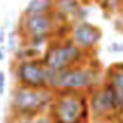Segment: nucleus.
Instances as JSON below:
<instances>
[{
    "label": "nucleus",
    "mask_w": 123,
    "mask_h": 123,
    "mask_svg": "<svg viewBox=\"0 0 123 123\" xmlns=\"http://www.w3.org/2000/svg\"><path fill=\"white\" fill-rule=\"evenodd\" d=\"M104 80V68L100 61L93 56L87 62L71 67L68 70L52 73L49 90L52 91H81L90 93Z\"/></svg>",
    "instance_id": "f257e3e1"
},
{
    "label": "nucleus",
    "mask_w": 123,
    "mask_h": 123,
    "mask_svg": "<svg viewBox=\"0 0 123 123\" xmlns=\"http://www.w3.org/2000/svg\"><path fill=\"white\" fill-rule=\"evenodd\" d=\"M54 91L49 88H29L22 86H13L9 96V113L7 120L13 119H31L45 114L52 101Z\"/></svg>",
    "instance_id": "f03ea898"
},
{
    "label": "nucleus",
    "mask_w": 123,
    "mask_h": 123,
    "mask_svg": "<svg viewBox=\"0 0 123 123\" xmlns=\"http://www.w3.org/2000/svg\"><path fill=\"white\" fill-rule=\"evenodd\" d=\"M58 123H90L88 94L81 91H54L46 111Z\"/></svg>",
    "instance_id": "7ed1b4c3"
},
{
    "label": "nucleus",
    "mask_w": 123,
    "mask_h": 123,
    "mask_svg": "<svg viewBox=\"0 0 123 123\" xmlns=\"http://www.w3.org/2000/svg\"><path fill=\"white\" fill-rule=\"evenodd\" d=\"M93 56L96 55L88 54L83 51L81 48H78L73 42V39L68 36V38L51 39L43 51L42 61L49 71L59 73V71L68 70L71 67L84 64Z\"/></svg>",
    "instance_id": "20e7f679"
},
{
    "label": "nucleus",
    "mask_w": 123,
    "mask_h": 123,
    "mask_svg": "<svg viewBox=\"0 0 123 123\" xmlns=\"http://www.w3.org/2000/svg\"><path fill=\"white\" fill-rule=\"evenodd\" d=\"M88 106L93 123H123L119 101L104 80L88 93Z\"/></svg>",
    "instance_id": "39448f33"
},
{
    "label": "nucleus",
    "mask_w": 123,
    "mask_h": 123,
    "mask_svg": "<svg viewBox=\"0 0 123 123\" xmlns=\"http://www.w3.org/2000/svg\"><path fill=\"white\" fill-rule=\"evenodd\" d=\"M62 23H67V22H62L54 12L31 13V15L22 13L16 29L20 36V41L28 39V38L54 39V38H56L58 31Z\"/></svg>",
    "instance_id": "423d86ee"
},
{
    "label": "nucleus",
    "mask_w": 123,
    "mask_h": 123,
    "mask_svg": "<svg viewBox=\"0 0 123 123\" xmlns=\"http://www.w3.org/2000/svg\"><path fill=\"white\" fill-rule=\"evenodd\" d=\"M10 73L16 86L29 88H49L52 71H49L42 58L29 61H12Z\"/></svg>",
    "instance_id": "0eeeda50"
},
{
    "label": "nucleus",
    "mask_w": 123,
    "mask_h": 123,
    "mask_svg": "<svg viewBox=\"0 0 123 123\" xmlns=\"http://www.w3.org/2000/svg\"><path fill=\"white\" fill-rule=\"evenodd\" d=\"M70 38L83 51H86L88 54H96V51L103 39V31L100 26H97L96 23H91L88 20L74 22V23H71Z\"/></svg>",
    "instance_id": "6e6552de"
},
{
    "label": "nucleus",
    "mask_w": 123,
    "mask_h": 123,
    "mask_svg": "<svg viewBox=\"0 0 123 123\" xmlns=\"http://www.w3.org/2000/svg\"><path fill=\"white\" fill-rule=\"evenodd\" d=\"M104 81L111 87L123 113V62H113L104 68Z\"/></svg>",
    "instance_id": "1a4fd4ad"
},
{
    "label": "nucleus",
    "mask_w": 123,
    "mask_h": 123,
    "mask_svg": "<svg viewBox=\"0 0 123 123\" xmlns=\"http://www.w3.org/2000/svg\"><path fill=\"white\" fill-rule=\"evenodd\" d=\"M87 3V0H54V13L67 23L74 22L77 10Z\"/></svg>",
    "instance_id": "9d476101"
},
{
    "label": "nucleus",
    "mask_w": 123,
    "mask_h": 123,
    "mask_svg": "<svg viewBox=\"0 0 123 123\" xmlns=\"http://www.w3.org/2000/svg\"><path fill=\"white\" fill-rule=\"evenodd\" d=\"M43 55L42 49L29 46V45H23L20 43V46L16 49L15 54H12V61H29V59H41Z\"/></svg>",
    "instance_id": "9b49d317"
},
{
    "label": "nucleus",
    "mask_w": 123,
    "mask_h": 123,
    "mask_svg": "<svg viewBox=\"0 0 123 123\" xmlns=\"http://www.w3.org/2000/svg\"><path fill=\"white\" fill-rule=\"evenodd\" d=\"M54 12V0H29L22 13H51Z\"/></svg>",
    "instance_id": "f8f14e48"
},
{
    "label": "nucleus",
    "mask_w": 123,
    "mask_h": 123,
    "mask_svg": "<svg viewBox=\"0 0 123 123\" xmlns=\"http://www.w3.org/2000/svg\"><path fill=\"white\" fill-rule=\"evenodd\" d=\"M5 45H6L7 52H10V54H15L16 49L20 46V36H19L16 28L12 29L10 32H7V39H6V43Z\"/></svg>",
    "instance_id": "ddd939ff"
},
{
    "label": "nucleus",
    "mask_w": 123,
    "mask_h": 123,
    "mask_svg": "<svg viewBox=\"0 0 123 123\" xmlns=\"http://www.w3.org/2000/svg\"><path fill=\"white\" fill-rule=\"evenodd\" d=\"M107 51L110 54H123V43L122 42H111L107 46Z\"/></svg>",
    "instance_id": "4468645a"
},
{
    "label": "nucleus",
    "mask_w": 123,
    "mask_h": 123,
    "mask_svg": "<svg viewBox=\"0 0 123 123\" xmlns=\"http://www.w3.org/2000/svg\"><path fill=\"white\" fill-rule=\"evenodd\" d=\"M35 123H58V122H56L55 119H52L48 113H45V114L36 117V119H35Z\"/></svg>",
    "instance_id": "2eb2a0df"
},
{
    "label": "nucleus",
    "mask_w": 123,
    "mask_h": 123,
    "mask_svg": "<svg viewBox=\"0 0 123 123\" xmlns=\"http://www.w3.org/2000/svg\"><path fill=\"white\" fill-rule=\"evenodd\" d=\"M5 91H6V73L0 71V97L5 96Z\"/></svg>",
    "instance_id": "dca6fc26"
},
{
    "label": "nucleus",
    "mask_w": 123,
    "mask_h": 123,
    "mask_svg": "<svg viewBox=\"0 0 123 123\" xmlns=\"http://www.w3.org/2000/svg\"><path fill=\"white\" fill-rule=\"evenodd\" d=\"M6 23L3 26H0V45H5L6 39H7V32H6Z\"/></svg>",
    "instance_id": "f3484780"
},
{
    "label": "nucleus",
    "mask_w": 123,
    "mask_h": 123,
    "mask_svg": "<svg viewBox=\"0 0 123 123\" xmlns=\"http://www.w3.org/2000/svg\"><path fill=\"white\" fill-rule=\"evenodd\" d=\"M6 123H35V120H31V119H13V120H7Z\"/></svg>",
    "instance_id": "a211bd4d"
},
{
    "label": "nucleus",
    "mask_w": 123,
    "mask_h": 123,
    "mask_svg": "<svg viewBox=\"0 0 123 123\" xmlns=\"http://www.w3.org/2000/svg\"><path fill=\"white\" fill-rule=\"evenodd\" d=\"M6 54H7V49H6V45H0V62L6 59Z\"/></svg>",
    "instance_id": "6ab92c4d"
},
{
    "label": "nucleus",
    "mask_w": 123,
    "mask_h": 123,
    "mask_svg": "<svg viewBox=\"0 0 123 123\" xmlns=\"http://www.w3.org/2000/svg\"><path fill=\"white\" fill-rule=\"evenodd\" d=\"M119 2H120V5H122V10H123V0H119Z\"/></svg>",
    "instance_id": "aec40b11"
},
{
    "label": "nucleus",
    "mask_w": 123,
    "mask_h": 123,
    "mask_svg": "<svg viewBox=\"0 0 123 123\" xmlns=\"http://www.w3.org/2000/svg\"><path fill=\"white\" fill-rule=\"evenodd\" d=\"M122 13H123V10H122Z\"/></svg>",
    "instance_id": "412c9836"
}]
</instances>
